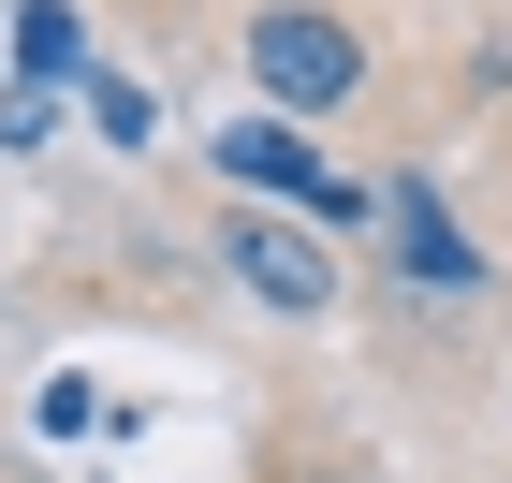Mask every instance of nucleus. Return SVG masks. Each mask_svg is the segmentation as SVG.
<instances>
[{"label":"nucleus","instance_id":"nucleus-4","mask_svg":"<svg viewBox=\"0 0 512 483\" xmlns=\"http://www.w3.org/2000/svg\"><path fill=\"white\" fill-rule=\"evenodd\" d=\"M381 220H395V264H410V279H439V293H483V249L454 235V205H439L425 176H395V191H381Z\"/></svg>","mask_w":512,"mask_h":483},{"label":"nucleus","instance_id":"nucleus-6","mask_svg":"<svg viewBox=\"0 0 512 483\" xmlns=\"http://www.w3.org/2000/svg\"><path fill=\"white\" fill-rule=\"evenodd\" d=\"M44 132H59V88L15 74V88H0V147H44Z\"/></svg>","mask_w":512,"mask_h":483},{"label":"nucleus","instance_id":"nucleus-1","mask_svg":"<svg viewBox=\"0 0 512 483\" xmlns=\"http://www.w3.org/2000/svg\"><path fill=\"white\" fill-rule=\"evenodd\" d=\"M235 59H249V88H264L278 118H352L366 103V30L337 0H249Z\"/></svg>","mask_w":512,"mask_h":483},{"label":"nucleus","instance_id":"nucleus-3","mask_svg":"<svg viewBox=\"0 0 512 483\" xmlns=\"http://www.w3.org/2000/svg\"><path fill=\"white\" fill-rule=\"evenodd\" d=\"M220 176H249V191H293V205H322V220H352V176H322V161H308V132H293V118H235V132H220Z\"/></svg>","mask_w":512,"mask_h":483},{"label":"nucleus","instance_id":"nucleus-5","mask_svg":"<svg viewBox=\"0 0 512 483\" xmlns=\"http://www.w3.org/2000/svg\"><path fill=\"white\" fill-rule=\"evenodd\" d=\"M74 59H88V30H74V0H15V74H44V88H59V74H74Z\"/></svg>","mask_w":512,"mask_h":483},{"label":"nucleus","instance_id":"nucleus-2","mask_svg":"<svg viewBox=\"0 0 512 483\" xmlns=\"http://www.w3.org/2000/svg\"><path fill=\"white\" fill-rule=\"evenodd\" d=\"M220 264H235L264 308H293V322H322L337 308V264H322V235H278V220H235L220 235Z\"/></svg>","mask_w":512,"mask_h":483}]
</instances>
